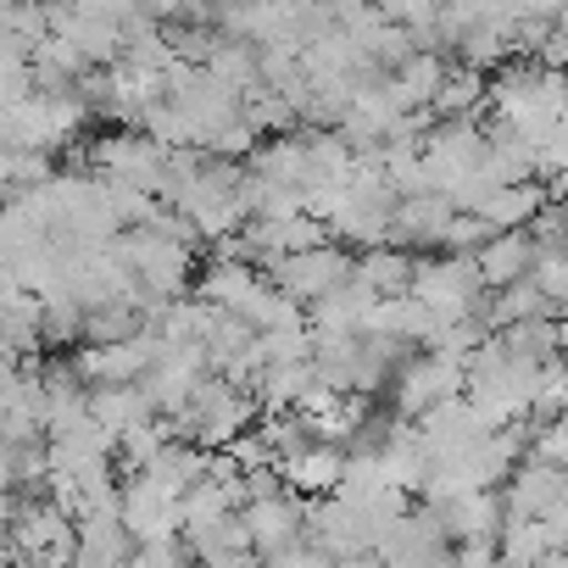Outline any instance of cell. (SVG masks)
I'll use <instances>...</instances> for the list:
<instances>
[{
	"mask_svg": "<svg viewBox=\"0 0 568 568\" xmlns=\"http://www.w3.org/2000/svg\"><path fill=\"white\" fill-rule=\"evenodd\" d=\"M251 418H256V402L245 396V390H234V385H223L217 374H206L195 390H190V402L168 418V429H173V440H184V446H195V452H223L234 435H245L251 429Z\"/></svg>",
	"mask_w": 568,
	"mask_h": 568,
	"instance_id": "6da1fadb",
	"label": "cell"
},
{
	"mask_svg": "<svg viewBox=\"0 0 568 568\" xmlns=\"http://www.w3.org/2000/svg\"><path fill=\"white\" fill-rule=\"evenodd\" d=\"M407 296L435 313L440 324H457V318H474L479 307V273H474V256H413V278H407Z\"/></svg>",
	"mask_w": 568,
	"mask_h": 568,
	"instance_id": "7a4b0ae2",
	"label": "cell"
},
{
	"mask_svg": "<svg viewBox=\"0 0 568 568\" xmlns=\"http://www.w3.org/2000/svg\"><path fill=\"white\" fill-rule=\"evenodd\" d=\"M352 278V251L346 245H313V251H296V256H278L267 262V284L278 296H291L296 307H313L324 302L329 291H341V284Z\"/></svg>",
	"mask_w": 568,
	"mask_h": 568,
	"instance_id": "3957f363",
	"label": "cell"
},
{
	"mask_svg": "<svg viewBox=\"0 0 568 568\" xmlns=\"http://www.w3.org/2000/svg\"><path fill=\"white\" fill-rule=\"evenodd\" d=\"M452 396H463V368L440 352H407L396 379H390V402H396L390 418L413 424V418H424L429 407H440Z\"/></svg>",
	"mask_w": 568,
	"mask_h": 568,
	"instance_id": "277c9868",
	"label": "cell"
},
{
	"mask_svg": "<svg viewBox=\"0 0 568 568\" xmlns=\"http://www.w3.org/2000/svg\"><path fill=\"white\" fill-rule=\"evenodd\" d=\"M507 518H529V524H568V479L562 468H540V463H513V474L496 490Z\"/></svg>",
	"mask_w": 568,
	"mask_h": 568,
	"instance_id": "5b68a950",
	"label": "cell"
},
{
	"mask_svg": "<svg viewBox=\"0 0 568 568\" xmlns=\"http://www.w3.org/2000/svg\"><path fill=\"white\" fill-rule=\"evenodd\" d=\"M234 518H240V529H245L251 557H273V551H284V546L307 540V501L291 496V490H273V496H262V501H245Z\"/></svg>",
	"mask_w": 568,
	"mask_h": 568,
	"instance_id": "8992f818",
	"label": "cell"
},
{
	"mask_svg": "<svg viewBox=\"0 0 568 568\" xmlns=\"http://www.w3.org/2000/svg\"><path fill=\"white\" fill-rule=\"evenodd\" d=\"M201 379H206L201 346H156L151 368L140 374V390H145V402H151L156 418H173V413L190 402V390H195Z\"/></svg>",
	"mask_w": 568,
	"mask_h": 568,
	"instance_id": "52a82bcc",
	"label": "cell"
},
{
	"mask_svg": "<svg viewBox=\"0 0 568 568\" xmlns=\"http://www.w3.org/2000/svg\"><path fill=\"white\" fill-rule=\"evenodd\" d=\"M118 524L134 546H162V540H179V501H168L162 490H151L145 479L123 474L118 485Z\"/></svg>",
	"mask_w": 568,
	"mask_h": 568,
	"instance_id": "ba28073f",
	"label": "cell"
},
{
	"mask_svg": "<svg viewBox=\"0 0 568 568\" xmlns=\"http://www.w3.org/2000/svg\"><path fill=\"white\" fill-rule=\"evenodd\" d=\"M151 357H156V341L151 335H134V341H118V346H84L68 363H73V374L90 390H101V385H140V374L151 368Z\"/></svg>",
	"mask_w": 568,
	"mask_h": 568,
	"instance_id": "9c48e42d",
	"label": "cell"
},
{
	"mask_svg": "<svg viewBox=\"0 0 568 568\" xmlns=\"http://www.w3.org/2000/svg\"><path fill=\"white\" fill-rule=\"evenodd\" d=\"M273 468H278V485L291 490V496H302V501H324V496L341 490L346 452H341V446H318V440H307V446H296L291 457H278Z\"/></svg>",
	"mask_w": 568,
	"mask_h": 568,
	"instance_id": "30bf717a",
	"label": "cell"
},
{
	"mask_svg": "<svg viewBox=\"0 0 568 568\" xmlns=\"http://www.w3.org/2000/svg\"><path fill=\"white\" fill-rule=\"evenodd\" d=\"M446 223H452L446 195H407V201L390 206V234H385V245H396V251H407V256H418V251L435 256Z\"/></svg>",
	"mask_w": 568,
	"mask_h": 568,
	"instance_id": "8fae6325",
	"label": "cell"
},
{
	"mask_svg": "<svg viewBox=\"0 0 568 568\" xmlns=\"http://www.w3.org/2000/svg\"><path fill=\"white\" fill-rule=\"evenodd\" d=\"M429 513L440 518V529H446L452 546H457V540H496V529L507 524L496 490H463V496H452V501H440V507H429Z\"/></svg>",
	"mask_w": 568,
	"mask_h": 568,
	"instance_id": "7c38bea8",
	"label": "cell"
},
{
	"mask_svg": "<svg viewBox=\"0 0 568 568\" xmlns=\"http://www.w3.org/2000/svg\"><path fill=\"white\" fill-rule=\"evenodd\" d=\"M529 256H535V245H529L524 229H513V234H490V240L474 251L479 291L490 296V291H507V284H518V278L529 273Z\"/></svg>",
	"mask_w": 568,
	"mask_h": 568,
	"instance_id": "4fadbf2b",
	"label": "cell"
},
{
	"mask_svg": "<svg viewBox=\"0 0 568 568\" xmlns=\"http://www.w3.org/2000/svg\"><path fill=\"white\" fill-rule=\"evenodd\" d=\"M562 529L568 524H529V518H507L496 529V568H535L540 557L562 551Z\"/></svg>",
	"mask_w": 568,
	"mask_h": 568,
	"instance_id": "5bb4252c",
	"label": "cell"
},
{
	"mask_svg": "<svg viewBox=\"0 0 568 568\" xmlns=\"http://www.w3.org/2000/svg\"><path fill=\"white\" fill-rule=\"evenodd\" d=\"M206 457H212V452H195V446H184V440H168L145 468H134V479H145L151 490H162L168 501H179V496L206 474Z\"/></svg>",
	"mask_w": 568,
	"mask_h": 568,
	"instance_id": "9a60e30c",
	"label": "cell"
},
{
	"mask_svg": "<svg viewBox=\"0 0 568 568\" xmlns=\"http://www.w3.org/2000/svg\"><path fill=\"white\" fill-rule=\"evenodd\" d=\"M407 278H413V256L396 251V245H374V251H357L352 256V284H363L374 302L407 296Z\"/></svg>",
	"mask_w": 568,
	"mask_h": 568,
	"instance_id": "2e32d148",
	"label": "cell"
},
{
	"mask_svg": "<svg viewBox=\"0 0 568 568\" xmlns=\"http://www.w3.org/2000/svg\"><path fill=\"white\" fill-rule=\"evenodd\" d=\"M256 284H262V273H256L251 262H223V256H212V267H206L201 284H195V291H201L195 302L212 307V313H229V318H234V313L245 307V296L256 291Z\"/></svg>",
	"mask_w": 568,
	"mask_h": 568,
	"instance_id": "e0dca14e",
	"label": "cell"
},
{
	"mask_svg": "<svg viewBox=\"0 0 568 568\" xmlns=\"http://www.w3.org/2000/svg\"><path fill=\"white\" fill-rule=\"evenodd\" d=\"M84 407H90V424H101L112 440H118V435H129L134 424L156 418L140 385H101V390H90V402H84Z\"/></svg>",
	"mask_w": 568,
	"mask_h": 568,
	"instance_id": "ac0fdd59",
	"label": "cell"
},
{
	"mask_svg": "<svg viewBox=\"0 0 568 568\" xmlns=\"http://www.w3.org/2000/svg\"><path fill=\"white\" fill-rule=\"evenodd\" d=\"M479 106H485V73H474V68H446L429 118H435V123H457V118H479Z\"/></svg>",
	"mask_w": 568,
	"mask_h": 568,
	"instance_id": "d6986e66",
	"label": "cell"
},
{
	"mask_svg": "<svg viewBox=\"0 0 568 568\" xmlns=\"http://www.w3.org/2000/svg\"><path fill=\"white\" fill-rule=\"evenodd\" d=\"M496 346H501L513 363H529V368H540V363H551V357H557V346H562V329H557V318H529V324H513V329H501V335H496Z\"/></svg>",
	"mask_w": 568,
	"mask_h": 568,
	"instance_id": "ffe728a7",
	"label": "cell"
},
{
	"mask_svg": "<svg viewBox=\"0 0 568 568\" xmlns=\"http://www.w3.org/2000/svg\"><path fill=\"white\" fill-rule=\"evenodd\" d=\"M234 318H240V324H245L251 335H273V329H291V324H302L307 313H302V307H296L291 296H278V291H273V284L262 278V284H256V291L245 296V307H240Z\"/></svg>",
	"mask_w": 568,
	"mask_h": 568,
	"instance_id": "44dd1931",
	"label": "cell"
},
{
	"mask_svg": "<svg viewBox=\"0 0 568 568\" xmlns=\"http://www.w3.org/2000/svg\"><path fill=\"white\" fill-rule=\"evenodd\" d=\"M134 335H140V307H129V302L90 307L84 313V329H79L84 346H118V341H134Z\"/></svg>",
	"mask_w": 568,
	"mask_h": 568,
	"instance_id": "7402d4cb",
	"label": "cell"
},
{
	"mask_svg": "<svg viewBox=\"0 0 568 568\" xmlns=\"http://www.w3.org/2000/svg\"><path fill=\"white\" fill-rule=\"evenodd\" d=\"M529 291L546 302V307H562V296H568V256L562 251H546V245H535V256H529Z\"/></svg>",
	"mask_w": 568,
	"mask_h": 568,
	"instance_id": "603a6c76",
	"label": "cell"
},
{
	"mask_svg": "<svg viewBox=\"0 0 568 568\" xmlns=\"http://www.w3.org/2000/svg\"><path fill=\"white\" fill-rule=\"evenodd\" d=\"M79 329H84L79 302H68V296L40 302V346H79Z\"/></svg>",
	"mask_w": 568,
	"mask_h": 568,
	"instance_id": "cb8c5ba5",
	"label": "cell"
},
{
	"mask_svg": "<svg viewBox=\"0 0 568 568\" xmlns=\"http://www.w3.org/2000/svg\"><path fill=\"white\" fill-rule=\"evenodd\" d=\"M524 457L540 463V468H562V457H568V429H562V418H551V424H529V435H524Z\"/></svg>",
	"mask_w": 568,
	"mask_h": 568,
	"instance_id": "d4e9b609",
	"label": "cell"
},
{
	"mask_svg": "<svg viewBox=\"0 0 568 568\" xmlns=\"http://www.w3.org/2000/svg\"><path fill=\"white\" fill-rule=\"evenodd\" d=\"M123 568H190V557L179 540H162V546H134Z\"/></svg>",
	"mask_w": 568,
	"mask_h": 568,
	"instance_id": "484cf974",
	"label": "cell"
},
{
	"mask_svg": "<svg viewBox=\"0 0 568 568\" xmlns=\"http://www.w3.org/2000/svg\"><path fill=\"white\" fill-rule=\"evenodd\" d=\"M262 568H335L313 540H296V546H284V551H273V557H256Z\"/></svg>",
	"mask_w": 568,
	"mask_h": 568,
	"instance_id": "4316f807",
	"label": "cell"
},
{
	"mask_svg": "<svg viewBox=\"0 0 568 568\" xmlns=\"http://www.w3.org/2000/svg\"><path fill=\"white\" fill-rule=\"evenodd\" d=\"M452 568H496V540H457L446 546Z\"/></svg>",
	"mask_w": 568,
	"mask_h": 568,
	"instance_id": "83f0119b",
	"label": "cell"
},
{
	"mask_svg": "<svg viewBox=\"0 0 568 568\" xmlns=\"http://www.w3.org/2000/svg\"><path fill=\"white\" fill-rule=\"evenodd\" d=\"M535 568H568V562H562V551H551V557H540Z\"/></svg>",
	"mask_w": 568,
	"mask_h": 568,
	"instance_id": "f1b7e54d",
	"label": "cell"
},
{
	"mask_svg": "<svg viewBox=\"0 0 568 568\" xmlns=\"http://www.w3.org/2000/svg\"><path fill=\"white\" fill-rule=\"evenodd\" d=\"M0 568H12V546H7V535H0Z\"/></svg>",
	"mask_w": 568,
	"mask_h": 568,
	"instance_id": "f546056e",
	"label": "cell"
}]
</instances>
